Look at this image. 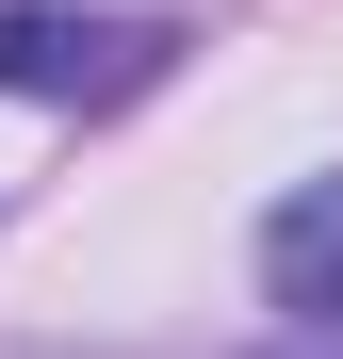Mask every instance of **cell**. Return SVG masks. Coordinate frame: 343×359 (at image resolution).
<instances>
[{
	"mask_svg": "<svg viewBox=\"0 0 343 359\" xmlns=\"http://www.w3.org/2000/svg\"><path fill=\"white\" fill-rule=\"evenodd\" d=\"M262 294H278L311 343L343 327V180H311V196H278V212H262Z\"/></svg>",
	"mask_w": 343,
	"mask_h": 359,
	"instance_id": "obj_2",
	"label": "cell"
},
{
	"mask_svg": "<svg viewBox=\"0 0 343 359\" xmlns=\"http://www.w3.org/2000/svg\"><path fill=\"white\" fill-rule=\"evenodd\" d=\"M163 17H49V0H0V82L17 98H131L163 66Z\"/></svg>",
	"mask_w": 343,
	"mask_h": 359,
	"instance_id": "obj_1",
	"label": "cell"
},
{
	"mask_svg": "<svg viewBox=\"0 0 343 359\" xmlns=\"http://www.w3.org/2000/svg\"><path fill=\"white\" fill-rule=\"evenodd\" d=\"M278 359H327V343H278Z\"/></svg>",
	"mask_w": 343,
	"mask_h": 359,
	"instance_id": "obj_3",
	"label": "cell"
}]
</instances>
